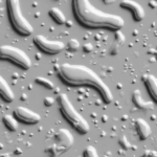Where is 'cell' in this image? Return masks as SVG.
<instances>
[{
  "label": "cell",
  "instance_id": "30",
  "mask_svg": "<svg viewBox=\"0 0 157 157\" xmlns=\"http://www.w3.org/2000/svg\"><path fill=\"white\" fill-rule=\"evenodd\" d=\"M36 58H37V59H40V58H41V56H40V55H37V56H36Z\"/></svg>",
  "mask_w": 157,
  "mask_h": 157
},
{
  "label": "cell",
  "instance_id": "1",
  "mask_svg": "<svg viewBox=\"0 0 157 157\" xmlns=\"http://www.w3.org/2000/svg\"><path fill=\"white\" fill-rule=\"evenodd\" d=\"M73 10L78 21L86 26L120 29L125 24V21L120 15L101 11L93 6L88 0H73Z\"/></svg>",
  "mask_w": 157,
  "mask_h": 157
},
{
  "label": "cell",
  "instance_id": "28",
  "mask_svg": "<svg viewBox=\"0 0 157 157\" xmlns=\"http://www.w3.org/2000/svg\"><path fill=\"white\" fill-rule=\"evenodd\" d=\"M66 24H67V26L69 27V26H72V22L71 21H66Z\"/></svg>",
  "mask_w": 157,
  "mask_h": 157
},
{
  "label": "cell",
  "instance_id": "22",
  "mask_svg": "<svg viewBox=\"0 0 157 157\" xmlns=\"http://www.w3.org/2000/svg\"><path fill=\"white\" fill-rule=\"evenodd\" d=\"M54 102H55V101H54V98H52L47 97V98H44V104L46 106H52V104H54Z\"/></svg>",
  "mask_w": 157,
  "mask_h": 157
},
{
  "label": "cell",
  "instance_id": "19",
  "mask_svg": "<svg viewBox=\"0 0 157 157\" xmlns=\"http://www.w3.org/2000/svg\"><path fill=\"white\" fill-rule=\"evenodd\" d=\"M78 47H80V43H78V40L71 39L69 42H68V48L70 50H78Z\"/></svg>",
  "mask_w": 157,
  "mask_h": 157
},
{
  "label": "cell",
  "instance_id": "2",
  "mask_svg": "<svg viewBox=\"0 0 157 157\" xmlns=\"http://www.w3.org/2000/svg\"><path fill=\"white\" fill-rule=\"evenodd\" d=\"M58 71L65 82L72 85H92L101 91L106 103L112 102L113 95L110 88L97 73L87 66L65 63L61 65Z\"/></svg>",
  "mask_w": 157,
  "mask_h": 157
},
{
  "label": "cell",
  "instance_id": "23",
  "mask_svg": "<svg viewBox=\"0 0 157 157\" xmlns=\"http://www.w3.org/2000/svg\"><path fill=\"white\" fill-rule=\"evenodd\" d=\"M144 156H152V157H156L157 156V153L155 151H149L147 150L145 151V154H144Z\"/></svg>",
  "mask_w": 157,
  "mask_h": 157
},
{
  "label": "cell",
  "instance_id": "18",
  "mask_svg": "<svg viewBox=\"0 0 157 157\" xmlns=\"http://www.w3.org/2000/svg\"><path fill=\"white\" fill-rule=\"evenodd\" d=\"M118 143H120V145L123 147L124 149H126V150L129 148H131V144L129 143V140L126 136H121V137L118 139Z\"/></svg>",
  "mask_w": 157,
  "mask_h": 157
},
{
  "label": "cell",
  "instance_id": "7",
  "mask_svg": "<svg viewBox=\"0 0 157 157\" xmlns=\"http://www.w3.org/2000/svg\"><path fill=\"white\" fill-rule=\"evenodd\" d=\"M56 137H57L58 140V145H56L57 155L66 152L73 144L72 134L66 129H61V130L58 131V133L56 134Z\"/></svg>",
  "mask_w": 157,
  "mask_h": 157
},
{
  "label": "cell",
  "instance_id": "25",
  "mask_svg": "<svg viewBox=\"0 0 157 157\" xmlns=\"http://www.w3.org/2000/svg\"><path fill=\"white\" fill-rule=\"evenodd\" d=\"M21 153H22L21 149H17V150H15V152H14V154H16V155H19V154H21Z\"/></svg>",
  "mask_w": 157,
  "mask_h": 157
},
{
  "label": "cell",
  "instance_id": "31",
  "mask_svg": "<svg viewBox=\"0 0 157 157\" xmlns=\"http://www.w3.org/2000/svg\"><path fill=\"white\" fill-rule=\"evenodd\" d=\"M127 116H124V117H123V121H126V120H127Z\"/></svg>",
  "mask_w": 157,
  "mask_h": 157
},
{
  "label": "cell",
  "instance_id": "17",
  "mask_svg": "<svg viewBox=\"0 0 157 157\" xmlns=\"http://www.w3.org/2000/svg\"><path fill=\"white\" fill-rule=\"evenodd\" d=\"M85 157H98V151L93 146H89L85 149L84 151Z\"/></svg>",
  "mask_w": 157,
  "mask_h": 157
},
{
  "label": "cell",
  "instance_id": "4",
  "mask_svg": "<svg viewBox=\"0 0 157 157\" xmlns=\"http://www.w3.org/2000/svg\"><path fill=\"white\" fill-rule=\"evenodd\" d=\"M7 6H9L11 21L17 32L22 35H25V36L32 35L34 33V27L29 22V20L25 19V17L22 14L20 2L18 0H9Z\"/></svg>",
  "mask_w": 157,
  "mask_h": 157
},
{
  "label": "cell",
  "instance_id": "3",
  "mask_svg": "<svg viewBox=\"0 0 157 157\" xmlns=\"http://www.w3.org/2000/svg\"><path fill=\"white\" fill-rule=\"evenodd\" d=\"M59 104L60 108L62 110L63 114L65 115V117L73 125L78 132L85 134L89 131V124L87 123V121L83 117L80 113L75 110V108L73 107L72 103L70 102V100L68 98L67 94L65 93H60L59 94Z\"/></svg>",
  "mask_w": 157,
  "mask_h": 157
},
{
  "label": "cell",
  "instance_id": "8",
  "mask_svg": "<svg viewBox=\"0 0 157 157\" xmlns=\"http://www.w3.org/2000/svg\"><path fill=\"white\" fill-rule=\"evenodd\" d=\"M15 114L20 121L27 124H37L41 121V116L37 112H34L26 107H17L15 109Z\"/></svg>",
  "mask_w": 157,
  "mask_h": 157
},
{
  "label": "cell",
  "instance_id": "16",
  "mask_svg": "<svg viewBox=\"0 0 157 157\" xmlns=\"http://www.w3.org/2000/svg\"><path fill=\"white\" fill-rule=\"evenodd\" d=\"M36 82H37V83H39L40 85L45 86V87L48 88V89H54V88H55L54 83H52V81H49L48 78H46L38 77V78H36Z\"/></svg>",
  "mask_w": 157,
  "mask_h": 157
},
{
  "label": "cell",
  "instance_id": "14",
  "mask_svg": "<svg viewBox=\"0 0 157 157\" xmlns=\"http://www.w3.org/2000/svg\"><path fill=\"white\" fill-rule=\"evenodd\" d=\"M49 15H50V16H52V18H54L59 24L66 23L67 20H66V18H65V15L63 14V12L61 11L60 9H58V7H52V9H50Z\"/></svg>",
  "mask_w": 157,
  "mask_h": 157
},
{
  "label": "cell",
  "instance_id": "13",
  "mask_svg": "<svg viewBox=\"0 0 157 157\" xmlns=\"http://www.w3.org/2000/svg\"><path fill=\"white\" fill-rule=\"evenodd\" d=\"M144 81H145L147 87H148L149 91L151 92L152 97L154 98V100H157V78L154 75H144L143 77Z\"/></svg>",
  "mask_w": 157,
  "mask_h": 157
},
{
  "label": "cell",
  "instance_id": "6",
  "mask_svg": "<svg viewBox=\"0 0 157 157\" xmlns=\"http://www.w3.org/2000/svg\"><path fill=\"white\" fill-rule=\"evenodd\" d=\"M34 42L36 43L38 46L42 50L48 52V54H58L64 49L65 45L61 41H52L45 38L42 35H38L34 38Z\"/></svg>",
  "mask_w": 157,
  "mask_h": 157
},
{
  "label": "cell",
  "instance_id": "15",
  "mask_svg": "<svg viewBox=\"0 0 157 157\" xmlns=\"http://www.w3.org/2000/svg\"><path fill=\"white\" fill-rule=\"evenodd\" d=\"M3 121H4V124H6V127L9 128L10 130L16 131L17 128H18V123H17V121L15 120L12 115H6L3 117Z\"/></svg>",
  "mask_w": 157,
  "mask_h": 157
},
{
  "label": "cell",
  "instance_id": "5",
  "mask_svg": "<svg viewBox=\"0 0 157 157\" xmlns=\"http://www.w3.org/2000/svg\"><path fill=\"white\" fill-rule=\"evenodd\" d=\"M1 59H9L21 66L24 69H29L32 66V60L22 49L12 45H2L0 47Z\"/></svg>",
  "mask_w": 157,
  "mask_h": 157
},
{
  "label": "cell",
  "instance_id": "9",
  "mask_svg": "<svg viewBox=\"0 0 157 157\" xmlns=\"http://www.w3.org/2000/svg\"><path fill=\"white\" fill-rule=\"evenodd\" d=\"M120 4L121 6L131 10L133 12L134 17H135L136 20H141L145 17V10H144V7L138 2L134 1V0H121Z\"/></svg>",
  "mask_w": 157,
  "mask_h": 157
},
{
  "label": "cell",
  "instance_id": "29",
  "mask_svg": "<svg viewBox=\"0 0 157 157\" xmlns=\"http://www.w3.org/2000/svg\"><path fill=\"white\" fill-rule=\"evenodd\" d=\"M107 118H108L107 116H106V115H104L103 117H102V120H103V121H107Z\"/></svg>",
  "mask_w": 157,
  "mask_h": 157
},
{
  "label": "cell",
  "instance_id": "11",
  "mask_svg": "<svg viewBox=\"0 0 157 157\" xmlns=\"http://www.w3.org/2000/svg\"><path fill=\"white\" fill-rule=\"evenodd\" d=\"M0 93H1L2 98L7 102H12L15 98L14 91L12 90L11 86L9 85V83L4 80L3 78H0Z\"/></svg>",
  "mask_w": 157,
  "mask_h": 157
},
{
  "label": "cell",
  "instance_id": "10",
  "mask_svg": "<svg viewBox=\"0 0 157 157\" xmlns=\"http://www.w3.org/2000/svg\"><path fill=\"white\" fill-rule=\"evenodd\" d=\"M136 130L141 139H147L151 135V127L148 123L143 118H137L135 121Z\"/></svg>",
  "mask_w": 157,
  "mask_h": 157
},
{
  "label": "cell",
  "instance_id": "21",
  "mask_svg": "<svg viewBox=\"0 0 157 157\" xmlns=\"http://www.w3.org/2000/svg\"><path fill=\"white\" fill-rule=\"evenodd\" d=\"M83 49H84L85 52H90L93 49V45L91 43H86V44L83 45Z\"/></svg>",
  "mask_w": 157,
  "mask_h": 157
},
{
  "label": "cell",
  "instance_id": "24",
  "mask_svg": "<svg viewBox=\"0 0 157 157\" xmlns=\"http://www.w3.org/2000/svg\"><path fill=\"white\" fill-rule=\"evenodd\" d=\"M157 2L156 1H149V6H150L152 9H155V7L157 6Z\"/></svg>",
  "mask_w": 157,
  "mask_h": 157
},
{
  "label": "cell",
  "instance_id": "12",
  "mask_svg": "<svg viewBox=\"0 0 157 157\" xmlns=\"http://www.w3.org/2000/svg\"><path fill=\"white\" fill-rule=\"evenodd\" d=\"M133 102L137 106L138 108L141 109H153L154 108V104L152 102H146L143 100V95H141L140 90L136 89L133 92Z\"/></svg>",
  "mask_w": 157,
  "mask_h": 157
},
{
  "label": "cell",
  "instance_id": "20",
  "mask_svg": "<svg viewBox=\"0 0 157 157\" xmlns=\"http://www.w3.org/2000/svg\"><path fill=\"white\" fill-rule=\"evenodd\" d=\"M115 38H116L117 44H123V43L125 42V36H124V34L121 32V30H117V32H116Z\"/></svg>",
  "mask_w": 157,
  "mask_h": 157
},
{
  "label": "cell",
  "instance_id": "26",
  "mask_svg": "<svg viewBox=\"0 0 157 157\" xmlns=\"http://www.w3.org/2000/svg\"><path fill=\"white\" fill-rule=\"evenodd\" d=\"M149 54H150V55H155L156 54V49H150V50H149Z\"/></svg>",
  "mask_w": 157,
  "mask_h": 157
},
{
  "label": "cell",
  "instance_id": "27",
  "mask_svg": "<svg viewBox=\"0 0 157 157\" xmlns=\"http://www.w3.org/2000/svg\"><path fill=\"white\" fill-rule=\"evenodd\" d=\"M26 98H27V95H26V94H22V95H21V100H22V101H25Z\"/></svg>",
  "mask_w": 157,
  "mask_h": 157
}]
</instances>
